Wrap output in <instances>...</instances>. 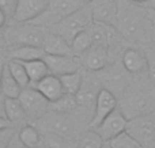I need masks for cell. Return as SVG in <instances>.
<instances>
[{
	"label": "cell",
	"instance_id": "obj_27",
	"mask_svg": "<svg viewBox=\"0 0 155 148\" xmlns=\"http://www.w3.org/2000/svg\"><path fill=\"white\" fill-rule=\"evenodd\" d=\"M104 146H105V141L102 140L101 136L94 129H90L86 135H83L76 141L74 148H102Z\"/></svg>",
	"mask_w": 155,
	"mask_h": 148
},
{
	"label": "cell",
	"instance_id": "obj_1",
	"mask_svg": "<svg viewBox=\"0 0 155 148\" xmlns=\"http://www.w3.org/2000/svg\"><path fill=\"white\" fill-rule=\"evenodd\" d=\"M114 26L125 40L129 41H151L153 27L146 12V7H137L136 3L120 0V8ZM154 41V40H153Z\"/></svg>",
	"mask_w": 155,
	"mask_h": 148
},
{
	"label": "cell",
	"instance_id": "obj_35",
	"mask_svg": "<svg viewBox=\"0 0 155 148\" xmlns=\"http://www.w3.org/2000/svg\"><path fill=\"white\" fill-rule=\"evenodd\" d=\"M146 12H147V16L151 22V27H153V40H155V10L146 7Z\"/></svg>",
	"mask_w": 155,
	"mask_h": 148
},
{
	"label": "cell",
	"instance_id": "obj_32",
	"mask_svg": "<svg viewBox=\"0 0 155 148\" xmlns=\"http://www.w3.org/2000/svg\"><path fill=\"white\" fill-rule=\"evenodd\" d=\"M19 0H0V10L8 16V19L14 18L18 8Z\"/></svg>",
	"mask_w": 155,
	"mask_h": 148
},
{
	"label": "cell",
	"instance_id": "obj_11",
	"mask_svg": "<svg viewBox=\"0 0 155 148\" xmlns=\"http://www.w3.org/2000/svg\"><path fill=\"white\" fill-rule=\"evenodd\" d=\"M90 8L94 21L114 24L120 8V0H93Z\"/></svg>",
	"mask_w": 155,
	"mask_h": 148
},
{
	"label": "cell",
	"instance_id": "obj_28",
	"mask_svg": "<svg viewBox=\"0 0 155 148\" xmlns=\"http://www.w3.org/2000/svg\"><path fill=\"white\" fill-rule=\"evenodd\" d=\"M109 146L112 148H144L136 139L128 132H123L117 136V137L112 139L109 141Z\"/></svg>",
	"mask_w": 155,
	"mask_h": 148
},
{
	"label": "cell",
	"instance_id": "obj_20",
	"mask_svg": "<svg viewBox=\"0 0 155 148\" xmlns=\"http://www.w3.org/2000/svg\"><path fill=\"white\" fill-rule=\"evenodd\" d=\"M98 94H99V91L97 90V87L93 83H90V82L88 83H83L79 92L76 94L78 106L84 108V109H93V111H94Z\"/></svg>",
	"mask_w": 155,
	"mask_h": 148
},
{
	"label": "cell",
	"instance_id": "obj_17",
	"mask_svg": "<svg viewBox=\"0 0 155 148\" xmlns=\"http://www.w3.org/2000/svg\"><path fill=\"white\" fill-rule=\"evenodd\" d=\"M42 48L46 54H59V56L74 54L71 43L63 35L57 34V33L46 34L44 43H42Z\"/></svg>",
	"mask_w": 155,
	"mask_h": 148
},
{
	"label": "cell",
	"instance_id": "obj_7",
	"mask_svg": "<svg viewBox=\"0 0 155 148\" xmlns=\"http://www.w3.org/2000/svg\"><path fill=\"white\" fill-rule=\"evenodd\" d=\"M128 121L125 117V113H124L121 109H114L101 124L97 128H94L97 133L102 137V140L105 143H109L112 139L117 137L120 133L125 132L127 127H128Z\"/></svg>",
	"mask_w": 155,
	"mask_h": 148
},
{
	"label": "cell",
	"instance_id": "obj_40",
	"mask_svg": "<svg viewBox=\"0 0 155 148\" xmlns=\"http://www.w3.org/2000/svg\"><path fill=\"white\" fill-rule=\"evenodd\" d=\"M102 148H112V147H110V146H109V143H107V144H105V146L102 147Z\"/></svg>",
	"mask_w": 155,
	"mask_h": 148
},
{
	"label": "cell",
	"instance_id": "obj_34",
	"mask_svg": "<svg viewBox=\"0 0 155 148\" xmlns=\"http://www.w3.org/2000/svg\"><path fill=\"white\" fill-rule=\"evenodd\" d=\"M148 59V76L151 80L155 82V53H150L147 56Z\"/></svg>",
	"mask_w": 155,
	"mask_h": 148
},
{
	"label": "cell",
	"instance_id": "obj_2",
	"mask_svg": "<svg viewBox=\"0 0 155 148\" xmlns=\"http://www.w3.org/2000/svg\"><path fill=\"white\" fill-rule=\"evenodd\" d=\"M84 5L86 3L82 0H51L48 8L40 16H37L34 21L29 22V23L44 27V29H46V27L52 29L57 23H60L64 18H67L68 15L80 10Z\"/></svg>",
	"mask_w": 155,
	"mask_h": 148
},
{
	"label": "cell",
	"instance_id": "obj_10",
	"mask_svg": "<svg viewBox=\"0 0 155 148\" xmlns=\"http://www.w3.org/2000/svg\"><path fill=\"white\" fill-rule=\"evenodd\" d=\"M114 109H117V99L109 91V90H99L98 98H97L95 108L93 111V117L90 120V129L97 128Z\"/></svg>",
	"mask_w": 155,
	"mask_h": 148
},
{
	"label": "cell",
	"instance_id": "obj_26",
	"mask_svg": "<svg viewBox=\"0 0 155 148\" xmlns=\"http://www.w3.org/2000/svg\"><path fill=\"white\" fill-rule=\"evenodd\" d=\"M71 46H72V50L75 56H82L84 52H87L93 46V40H91V35L88 33V30L79 33L74 38L72 42H71Z\"/></svg>",
	"mask_w": 155,
	"mask_h": 148
},
{
	"label": "cell",
	"instance_id": "obj_41",
	"mask_svg": "<svg viewBox=\"0 0 155 148\" xmlns=\"http://www.w3.org/2000/svg\"><path fill=\"white\" fill-rule=\"evenodd\" d=\"M82 2H84V3H91L93 0H82Z\"/></svg>",
	"mask_w": 155,
	"mask_h": 148
},
{
	"label": "cell",
	"instance_id": "obj_14",
	"mask_svg": "<svg viewBox=\"0 0 155 148\" xmlns=\"http://www.w3.org/2000/svg\"><path fill=\"white\" fill-rule=\"evenodd\" d=\"M34 87L49 101V102H56L57 99L63 97L65 94L64 88H63L60 76H56L53 73H49L48 76H45L44 79H41L40 82L34 84Z\"/></svg>",
	"mask_w": 155,
	"mask_h": 148
},
{
	"label": "cell",
	"instance_id": "obj_36",
	"mask_svg": "<svg viewBox=\"0 0 155 148\" xmlns=\"http://www.w3.org/2000/svg\"><path fill=\"white\" fill-rule=\"evenodd\" d=\"M7 148H27L26 146H25L23 143H22L21 140H19V137H18V135L14 137V140L10 143V146H8Z\"/></svg>",
	"mask_w": 155,
	"mask_h": 148
},
{
	"label": "cell",
	"instance_id": "obj_6",
	"mask_svg": "<svg viewBox=\"0 0 155 148\" xmlns=\"http://www.w3.org/2000/svg\"><path fill=\"white\" fill-rule=\"evenodd\" d=\"M19 101H21L27 117L31 120H41L48 113V109L51 106V102L35 87L34 88L26 87L22 90Z\"/></svg>",
	"mask_w": 155,
	"mask_h": 148
},
{
	"label": "cell",
	"instance_id": "obj_37",
	"mask_svg": "<svg viewBox=\"0 0 155 148\" xmlns=\"http://www.w3.org/2000/svg\"><path fill=\"white\" fill-rule=\"evenodd\" d=\"M7 21H8V16L5 15V14L3 12L2 10H0V26L4 27V26H5V23H7Z\"/></svg>",
	"mask_w": 155,
	"mask_h": 148
},
{
	"label": "cell",
	"instance_id": "obj_15",
	"mask_svg": "<svg viewBox=\"0 0 155 148\" xmlns=\"http://www.w3.org/2000/svg\"><path fill=\"white\" fill-rule=\"evenodd\" d=\"M123 65L129 73L139 75L148 71V59L140 50L129 48L123 53Z\"/></svg>",
	"mask_w": 155,
	"mask_h": 148
},
{
	"label": "cell",
	"instance_id": "obj_3",
	"mask_svg": "<svg viewBox=\"0 0 155 148\" xmlns=\"http://www.w3.org/2000/svg\"><path fill=\"white\" fill-rule=\"evenodd\" d=\"M93 22H94V18H93V14H91L90 5H84L80 10L68 15L67 18H64L60 23H57L52 29H53V33L63 35L71 43L79 33L88 30V27L91 26Z\"/></svg>",
	"mask_w": 155,
	"mask_h": 148
},
{
	"label": "cell",
	"instance_id": "obj_18",
	"mask_svg": "<svg viewBox=\"0 0 155 148\" xmlns=\"http://www.w3.org/2000/svg\"><path fill=\"white\" fill-rule=\"evenodd\" d=\"M27 117L23 106H22L19 98H7L2 97V114L0 118H8L12 124L23 121Z\"/></svg>",
	"mask_w": 155,
	"mask_h": 148
},
{
	"label": "cell",
	"instance_id": "obj_8",
	"mask_svg": "<svg viewBox=\"0 0 155 148\" xmlns=\"http://www.w3.org/2000/svg\"><path fill=\"white\" fill-rule=\"evenodd\" d=\"M42 127L45 132H53L60 136L71 139L76 132V124L67 113L60 111H49L42 117Z\"/></svg>",
	"mask_w": 155,
	"mask_h": 148
},
{
	"label": "cell",
	"instance_id": "obj_38",
	"mask_svg": "<svg viewBox=\"0 0 155 148\" xmlns=\"http://www.w3.org/2000/svg\"><path fill=\"white\" fill-rule=\"evenodd\" d=\"M144 7H148V8H153L155 10V0H148V2L144 3Z\"/></svg>",
	"mask_w": 155,
	"mask_h": 148
},
{
	"label": "cell",
	"instance_id": "obj_23",
	"mask_svg": "<svg viewBox=\"0 0 155 148\" xmlns=\"http://www.w3.org/2000/svg\"><path fill=\"white\" fill-rule=\"evenodd\" d=\"M18 137L27 148H37L41 144V141L44 140L40 130L35 127H33V125L22 127L18 132Z\"/></svg>",
	"mask_w": 155,
	"mask_h": 148
},
{
	"label": "cell",
	"instance_id": "obj_16",
	"mask_svg": "<svg viewBox=\"0 0 155 148\" xmlns=\"http://www.w3.org/2000/svg\"><path fill=\"white\" fill-rule=\"evenodd\" d=\"M83 65L90 71H101L107 64V48L104 46H91L87 52L79 56Z\"/></svg>",
	"mask_w": 155,
	"mask_h": 148
},
{
	"label": "cell",
	"instance_id": "obj_12",
	"mask_svg": "<svg viewBox=\"0 0 155 148\" xmlns=\"http://www.w3.org/2000/svg\"><path fill=\"white\" fill-rule=\"evenodd\" d=\"M49 3L51 0H19L14 19L19 23H29L48 8Z\"/></svg>",
	"mask_w": 155,
	"mask_h": 148
},
{
	"label": "cell",
	"instance_id": "obj_33",
	"mask_svg": "<svg viewBox=\"0 0 155 148\" xmlns=\"http://www.w3.org/2000/svg\"><path fill=\"white\" fill-rule=\"evenodd\" d=\"M16 135H18V133H15V130L11 127L0 129V148H7Z\"/></svg>",
	"mask_w": 155,
	"mask_h": 148
},
{
	"label": "cell",
	"instance_id": "obj_4",
	"mask_svg": "<svg viewBox=\"0 0 155 148\" xmlns=\"http://www.w3.org/2000/svg\"><path fill=\"white\" fill-rule=\"evenodd\" d=\"M127 132L144 148H155V113H143L128 121Z\"/></svg>",
	"mask_w": 155,
	"mask_h": 148
},
{
	"label": "cell",
	"instance_id": "obj_31",
	"mask_svg": "<svg viewBox=\"0 0 155 148\" xmlns=\"http://www.w3.org/2000/svg\"><path fill=\"white\" fill-rule=\"evenodd\" d=\"M45 143L48 148H74L70 139L53 132H45Z\"/></svg>",
	"mask_w": 155,
	"mask_h": 148
},
{
	"label": "cell",
	"instance_id": "obj_22",
	"mask_svg": "<svg viewBox=\"0 0 155 148\" xmlns=\"http://www.w3.org/2000/svg\"><path fill=\"white\" fill-rule=\"evenodd\" d=\"M26 68L27 73H29L30 82L33 84H35L37 82H40L41 79H44L45 76H48L51 73L49 67L46 64V61L44 59H37V60H30V61H22Z\"/></svg>",
	"mask_w": 155,
	"mask_h": 148
},
{
	"label": "cell",
	"instance_id": "obj_19",
	"mask_svg": "<svg viewBox=\"0 0 155 148\" xmlns=\"http://www.w3.org/2000/svg\"><path fill=\"white\" fill-rule=\"evenodd\" d=\"M45 50L42 46L34 45H15L10 52V57L19 61H30V60L44 59Z\"/></svg>",
	"mask_w": 155,
	"mask_h": 148
},
{
	"label": "cell",
	"instance_id": "obj_24",
	"mask_svg": "<svg viewBox=\"0 0 155 148\" xmlns=\"http://www.w3.org/2000/svg\"><path fill=\"white\" fill-rule=\"evenodd\" d=\"M60 80H61L63 88H64L65 94L70 95H76L79 92L80 87L83 84V79L82 75L79 72H71V73H65V75L60 76Z\"/></svg>",
	"mask_w": 155,
	"mask_h": 148
},
{
	"label": "cell",
	"instance_id": "obj_30",
	"mask_svg": "<svg viewBox=\"0 0 155 148\" xmlns=\"http://www.w3.org/2000/svg\"><path fill=\"white\" fill-rule=\"evenodd\" d=\"M125 108L128 111H132L134 113V117L139 116V114H143V111L147 108V101L143 95L139 94H134L129 95L128 99L125 101Z\"/></svg>",
	"mask_w": 155,
	"mask_h": 148
},
{
	"label": "cell",
	"instance_id": "obj_5",
	"mask_svg": "<svg viewBox=\"0 0 155 148\" xmlns=\"http://www.w3.org/2000/svg\"><path fill=\"white\" fill-rule=\"evenodd\" d=\"M46 34L45 29L40 26H35L33 23L21 24L18 27L8 29L5 33V38L11 45H34V46H42Z\"/></svg>",
	"mask_w": 155,
	"mask_h": 148
},
{
	"label": "cell",
	"instance_id": "obj_13",
	"mask_svg": "<svg viewBox=\"0 0 155 148\" xmlns=\"http://www.w3.org/2000/svg\"><path fill=\"white\" fill-rule=\"evenodd\" d=\"M44 60L46 61L51 73L56 76H61L65 73L76 72L79 68V63L75 54H67V56H59V54H45Z\"/></svg>",
	"mask_w": 155,
	"mask_h": 148
},
{
	"label": "cell",
	"instance_id": "obj_9",
	"mask_svg": "<svg viewBox=\"0 0 155 148\" xmlns=\"http://www.w3.org/2000/svg\"><path fill=\"white\" fill-rule=\"evenodd\" d=\"M88 33H90L91 40H93V45L104 46V48H109L121 35V33L118 31L114 24L97 21H94L91 26L88 27Z\"/></svg>",
	"mask_w": 155,
	"mask_h": 148
},
{
	"label": "cell",
	"instance_id": "obj_29",
	"mask_svg": "<svg viewBox=\"0 0 155 148\" xmlns=\"http://www.w3.org/2000/svg\"><path fill=\"white\" fill-rule=\"evenodd\" d=\"M76 106H78L76 95H70V94H64L60 99H57L56 102L51 103L52 110L60 111V113H70Z\"/></svg>",
	"mask_w": 155,
	"mask_h": 148
},
{
	"label": "cell",
	"instance_id": "obj_39",
	"mask_svg": "<svg viewBox=\"0 0 155 148\" xmlns=\"http://www.w3.org/2000/svg\"><path fill=\"white\" fill-rule=\"evenodd\" d=\"M129 2H134V3H136V4H144L148 0H129Z\"/></svg>",
	"mask_w": 155,
	"mask_h": 148
},
{
	"label": "cell",
	"instance_id": "obj_25",
	"mask_svg": "<svg viewBox=\"0 0 155 148\" xmlns=\"http://www.w3.org/2000/svg\"><path fill=\"white\" fill-rule=\"evenodd\" d=\"M7 65H8V68H10L12 76L16 79V82L21 84L22 88H26V87H29V84L31 83V82H30L29 73H27V71H26V68H25L23 63L19 61V60L11 59V61L8 63Z\"/></svg>",
	"mask_w": 155,
	"mask_h": 148
},
{
	"label": "cell",
	"instance_id": "obj_21",
	"mask_svg": "<svg viewBox=\"0 0 155 148\" xmlns=\"http://www.w3.org/2000/svg\"><path fill=\"white\" fill-rule=\"evenodd\" d=\"M21 84L16 82V79L12 76L8 65H4L2 73V92L7 98H19L22 92Z\"/></svg>",
	"mask_w": 155,
	"mask_h": 148
}]
</instances>
